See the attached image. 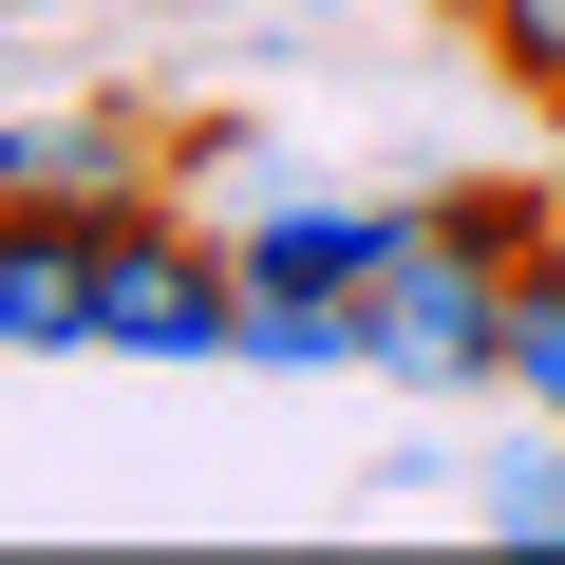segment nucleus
Wrapping results in <instances>:
<instances>
[{"label": "nucleus", "instance_id": "7", "mask_svg": "<svg viewBox=\"0 0 565 565\" xmlns=\"http://www.w3.org/2000/svg\"><path fill=\"white\" fill-rule=\"evenodd\" d=\"M452 20L490 39V76H509L527 114H565V0H452Z\"/></svg>", "mask_w": 565, "mask_h": 565}, {"label": "nucleus", "instance_id": "2", "mask_svg": "<svg viewBox=\"0 0 565 565\" xmlns=\"http://www.w3.org/2000/svg\"><path fill=\"white\" fill-rule=\"evenodd\" d=\"M359 302H377V377L396 396H509V264L452 207H415V245L359 282Z\"/></svg>", "mask_w": 565, "mask_h": 565}, {"label": "nucleus", "instance_id": "11", "mask_svg": "<svg viewBox=\"0 0 565 565\" xmlns=\"http://www.w3.org/2000/svg\"><path fill=\"white\" fill-rule=\"evenodd\" d=\"M0 20H39V0H0Z\"/></svg>", "mask_w": 565, "mask_h": 565}, {"label": "nucleus", "instance_id": "10", "mask_svg": "<svg viewBox=\"0 0 565 565\" xmlns=\"http://www.w3.org/2000/svg\"><path fill=\"white\" fill-rule=\"evenodd\" d=\"M546 245H565V189H546Z\"/></svg>", "mask_w": 565, "mask_h": 565}, {"label": "nucleus", "instance_id": "1", "mask_svg": "<svg viewBox=\"0 0 565 565\" xmlns=\"http://www.w3.org/2000/svg\"><path fill=\"white\" fill-rule=\"evenodd\" d=\"M95 359H245V264L170 189L95 207Z\"/></svg>", "mask_w": 565, "mask_h": 565}, {"label": "nucleus", "instance_id": "6", "mask_svg": "<svg viewBox=\"0 0 565 565\" xmlns=\"http://www.w3.org/2000/svg\"><path fill=\"white\" fill-rule=\"evenodd\" d=\"M509 396L565 434V245H527V264H509Z\"/></svg>", "mask_w": 565, "mask_h": 565}, {"label": "nucleus", "instance_id": "4", "mask_svg": "<svg viewBox=\"0 0 565 565\" xmlns=\"http://www.w3.org/2000/svg\"><path fill=\"white\" fill-rule=\"evenodd\" d=\"M0 189H57V207H114V189H170V132L132 95H0Z\"/></svg>", "mask_w": 565, "mask_h": 565}, {"label": "nucleus", "instance_id": "8", "mask_svg": "<svg viewBox=\"0 0 565 565\" xmlns=\"http://www.w3.org/2000/svg\"><path fill=\"white\" fill-rule=\"evenodd\" d=\"M490 546H565V434H527L490 471Z\"/></svg>", "mask_w": 565, "mask_h": 565}, {"label": "nucleus", "instance_id": "3", "mask_svg": "<svg viewBox=\"0 0 565 565\" xmlns=\"http://www.w3.org/2000/svg\"><path fill=\"white\" fill-rule=\"evenodd\" d=\"M396 245H415V189H264V207L226 226L245 302H264V282H377Z\"/></svg>", "mask_w": 565, "mask_h": 565}, {"label": "nucleus", "instance_id": "9", "mask_svg": "<svg viewBox=\"0 0 565 565\" xmlns=\"http://www.w3.org/2000/svg\"><path fill=\"white\" fill-rule=\"evenodd\" d=\"M170 189H264V132L245 114H170Z\"/></svg>", "mask_w": 565, "mask_h": 565}, {"label": "nucleus", "instance_id": "5", "mask_svg": "<svg viewBox=\"0 0 565 565\" xmlns=\"http://www.w3.org/2000/svg\"><path fill=\"white\" fill-rule=\"evenodd\" d=\"M0 359H95V207L0 189Z\"/></svg>", "mask_w": 565, "mask_h": 565}]
</instances>
